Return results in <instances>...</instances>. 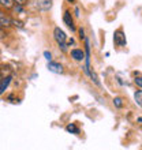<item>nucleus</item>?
<instances>
[{
  "label": "nucleus",
  "mask_w": 142,
  "mask_h": 150,
  "mask_svg": "<svg viewBox=\"0 0 142 150\" xmlns=\"http://www.w3.org/2000/svg\"><path fill=\"white\" fill-rule=\"evenodd\" d=\"M47 68L51 72H53V74H63L64 72V68H63V66L60 63H55V62H48V64H47Z\"/></svg>",
  "instance_id": "obj_4"
},
{
  "label": "nucleus",
  "mask_w": 142,
  "mask_h": 150,
  "mask_svg": "<svg viewBox=\"0 0 142 150\" xmlns=\"http://www.w3.org/2000/svg\"><path fill=\"white\" fill-rule=\"evenodd\" d=\"M134 98H135V103L138 104V107H141V105H142V91H141V89L135 91Z\"/></svg>",
  "instance_id": "obj_11"
},
{
  "label": "nucleus",
  "mask_w": 142,
  "mask_h": 150,
  "mask_svg": "<svg viewBox=\"0 0 142 150\" xmlns=\"http://www.w3.org/2000/svg\"><path fill=\"white\" fill-rule=\"evenodd\" d=\"M114 42L118 45V47H124L127 42L126 40V36H124V33H123L122 29H119L116 32L114 33Z\"/></svg>",
  "instance_id": "obj_2"
},
{
  "label": "nucleus",
  "mask_w": 142,
  "mask_h": 150,
  "mask_svg": "<svg viewBox=\"0 0 142 150\" xmlns=\"http://www.w3.org/2000/svg\"><path fill=\"white\" fill-rule=\"evenodd\" d=\"M135 85L138 86V89H141V87H142V81H141V76H138V78H135Z\"/></svg>",
  "instance_id": "obj_15"
},
{
  "label": "nucleus",
  "mask_w": 142,
  "mask_h": 150,
  "mask_svg": "<svg viewBox=\"0 0 142 150\" xmlns=\"http://www.w3.org/2000/svg\"><path fill=\"white\" fill-rule=\"evenodd\" d=\"M7 37V33H6V30H4L3 28H0V40H3Z\"/></svg>",
  "instance_id": "obj_13"
},
{
  "label": "nucleus",
  "mask_w": 142,
  "mask_h": 150,
  "mask_svg": "<svg viewBox=\"0 0 142 150\" xmlns=\"http://www.w3.org/2000/svg\"><path fill=\"white\" fill-rule=\"evenodd\" d=\"M0 79H1V75H0Z\"/></svg>",
  "instance_id": "obj_20"
},
{
  "label": "nucleus",
  "mask_w": 142,
  "mask_h": 150,
  "mask_svg": "<svg viewBox=\"0 0 142 150\" xmlns=\"http://www.w3.org/2000/svg\"><path fill=\"white\" fill-rule=\"evenodd\" d=\"M78 32H79V37H81V40H85V38H86V37H85V30H83L82 28H79Z\"/></svg>",
  "instance_id": "obj_16"
},
{
  "label": "nucleus",
  "mask_w": 142,
  "mask_h": 150,
  "mask_svg": "<svg viewBox=\"0 0 142 150\" xmlns=\"http://www.w3.org/2000/svg\"><path fill=\"white\" fill-rule=\"evenodd\" d=\"M53 38H55V41L58 42V45H59V48L62 49V51L67 52V44H66V41H67V36H66V33H64L60 28L53 29Z\"/></svg>",
  "instance_id": "obj_1"
},
{
  "label": "nucleus",
  "mask_w": 142,
  "mask_h": 150,
  "mask_svg": "<svg viewBox=\"0 0 142 150\" xmlns=\"http://www.w3.org/2000/svg\"><path fill=\"white\" fill-rule=\"evenodd\" d=\"M63 22L66 23V26H67L68 29H71V30H75L74 21H72L71 11H68V10H66V11H64V14H63Z\"/></svg>",
  "instance_id": "obj_5"
},
{
  "label": "nucleus",
  "mask_w": 142,
  "mask_h": 150,
  "mask_svg": "<svg viewBox=\"0 0 142 150\" xmlns=\"http://www.w3.org/2000/svg\"><path fill=\"white\" fill-rule=\"evenodd\" d=\"M11 26H12V19L4 11L0 10V28L8 29V28H11Z\"/></svg>",
  "instance_id": "obj_3"
},
{
  "label": "nucleus",
  "mask_w": 142,
  "mask_h": 150,
  "mask_svg": "<svg viewBox=\"0 0 142 150\" xmlns=\"http://www.w3.org/2000/svg\"><path fill=\"white\" fill-rule=\"evenodd\" d=\"M67 1H68V3H74L75 0H67Z\"/></svg>",
  "instance_id": "obj_19"
},
{
  "label": "nucleus",
  "mask_w": 142,
  "mask_h": 150,
  "mask_svg": "<svg viewBox=\"0 0 142 150\" xmlns=\"http://www.w3.org/2000/svg\"><path fill=\"white\" fill-rule=\"evenodd\" d=\"M114 105L116 108H123V105H124L123 98H120V97H115V98H114Z\"/></svg>",
  "instance_id": "obj_12"
},
{
  "label": "nucleus",
  "mask_w": 142,
  "mask_h": 150,
  "mask_svg": "<svg viewBox=\"0 0 142 150\" xmlns=\"http://www.w3.org/2000/svg\"><path fill=\"white\" fill-rule=\"evenodd\" d=\"M0 7L6 8V10H11L14 8V1L12 0H0Z\"/></svg>",
  "instance_id": "obj_9"
},
{
  "label": "nucleus",
  "mask_w": 142,
  "mask_h": 150,
  "mask_svg": "<svg viewBox=\"0 0 142 150\" xmlns=\"http://www.w3.org/2000/svg\"><path fill=\"white\" fill-rule=\"evenodd\" d=\"M12 1H14V4H19V6H25L28 0H12Z\"/></svg>",
  "instance_id": "obj_14"
},
{
  "label": "nucleus",
  "mask_w": 142,
  "mask_h": 150,
  "mask_svg": "<svg viewBox=\"0 0 142 150\" xmlns=\"http://www.w3.org/2000/svg\"><path fill=\"white\" fill-rule=\"evenodd\" d=\"M44 56H45V59L49 62V60H52V55H51V52H48V51H45L44 52Z\"/></svg>",
  "instance_id": "obj_17"
},
{
  "label": "nucleus",
  "mask_w": 142,
  "mask_h": 150,
  "mask_svg": "<svg viewBox=\"0 0 142 150\" xmlns=\"http://www.w3.org/2000/svg\"><path fill=\"white\" fill-rule=\"evenodd\" d=\"M52 7V0H40L38 3V8L43 11H48Z\"/></svg>",
  "instance_id": "obj_8"
},
{
  "label": "nucleus",
  "mask_w": 142,
  "mask_h": 150,
  "mask_svg": "<svg viewBox=\"0 0 142 150\" xmlns=\"http://www.w3.org/2000/svg\"><path fill=\"white\" fill-rule=\"evenodd\" d=\"M71 57L75 60V62H83L85 59V52L82 49H78V48H75V49H71Z\"/></svg>",
  "instance_id": "obj_6"
},
{
  "label": "nucleus",
  "mask_w": 142,
  "mask_h": 150,
  "mask_svg": "<svg viewBox=\"0 0 142 150\" xmlns=\"http://www.w3.org/2000/svg\"><path fill=\"white\" fill-rule=\"evenodd\" d=\"M10 83H11V76H10V75L0 79V96L4 94V91L7 90V87L10 86Z\"/></svg>",
  "instance_id": "obj_7"
},
{
  "label": "nucleus",
  "mask_w": 142,
  "mask_h": 150,
  "mask_svg": "<svg viewBox=\"0 0 142 150\" xmlns=\"http://www.w3.org/2000/svg\"><path fill=\"white\" fill-rule=\"evenodd\" d=\"M66 130H67V132H71V134H79V128L75 126L74 123L68 124V126L66 127Z\"/></svg>",
  "instance_id": "obj_10"
},
{
  "label": "nucleus",
  "mask_w": 142,
  "mask_h": 150,
  "mask_svg": "<svg viewBox=\"0 0 142 150\" xmlns=\"http://www.w3.org/2000/svg\"><path fill=\"white\" fill-rule=\"evenodd\" d=\"M75 15L79 16V10H78V8H75Z\"/></svg>",
  "instance_id": "obj_18"
}]
</instances>
